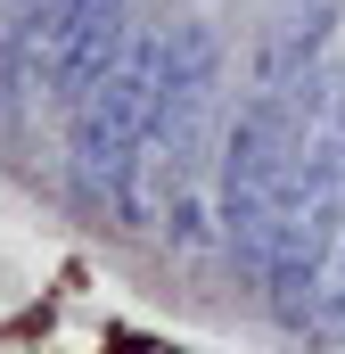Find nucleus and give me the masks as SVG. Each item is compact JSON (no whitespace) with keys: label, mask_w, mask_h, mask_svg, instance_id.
<instances>
[{"label":"nucleus","mask_w":345,"mask_h":354,"mask_svg":"<svg viewBox=\"0 0 345 354\" xmlns=\"http://www.w3.org/2000/svg\"><path fill=\"white\" fill-rule=\"evenodd\" d=\"M296 330L321 338V346H345V239L329 248V264H321L313 297H304V313H296Z\"/></svg>","instance_id":"obj_3"},{"label":"nucleus","mask_w":345,"mask_h":354,"mask_svg":"<svg viewBox=\"0 0 345 354\" xmlns=\"http://www.w3.org/2000/svg\"><path fill=\"white\" fill-rule=\"evenodd\" d=\"M214 124H222V33L206 17H172L157 33V132L140 174V223H172L181 248L206 239L214 214Z\"/></svg>","instance_id":"obj_1"},{"label":"nucleus","mask_w":345,"mask_h":354,"mask_svg":"<svg viewBox=\"0 0 345 354\" xmlns=\"http://www.w3.org/2000/svg\"><path fill=\"white\" fill-rule=\"evenodd\" d=\"M148 132H157V33H132L115 66L66 107V165L90 206L140 231V174H148Z\"/></svg>","instance_id":"obj_2"}]
</instances>
